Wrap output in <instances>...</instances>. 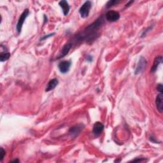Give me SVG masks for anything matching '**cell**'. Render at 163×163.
Listing matches in <instances>:
<instances>
[{
    "instance_id": "obj_13",
    "label": "cell",
    "mask_w": 163,
    "mask_h": 163,
    "mask_svg": "<svg viewBox=\"0 0 163 163\" xmlns=\"http://www.w3.org/2000/svg\"><path fill=\"white\" fill-rule=\"evenodd\" d=\"M162 62V56H157L155 59V60L154 61V64H152V66L151 68L150 72L151 73H154L156 72V70L159 66V64H161Z\"/></svg>"
},
{
    "instance_id": "obj_3",
    "label": "cell",
    "mask_w": 163,
    "mask_h": 163,
    "mask_svg": "<svg viewBox=\"0 0 163 163\" xmlns=\"http://www.w3.org/2000/svg\"><path fill=\"white\" fill-rule=\"evenodd\" d=\"M29 14V11L28 9H26L24 10V12L22 13V14L20 15V17L18 20L17 24L16 25V29H17L18 33H20L21 30H22V28H23V26L24 23V21L26 20V19L28 17V16Z\"/></svg>"
},
{
    "instance_id": "obj_14",
    "label": "cell",
    "mask_w": 163,
    "mask_h": 163,
    "mask_svg": "<svg viewBox=\"0 0 163 163\" xmlns=\"http://www.w3.org/2000/svg\"><path fill=\"white\" fill-rule=\"evenodd\" d=\"M10 56L11 54L9 52H2L0 55V61L2 62L6 61L10 57Z\"/></svg>"
},
{
    "instance_id": "obj_19",
    "label": "cell",
    "mask_w": 163,
    "mask_h": 163,
    "mask_svg": "<svg viewBox=\"0 0 163 163\" xmlns=\"http://www.w3.org/2000/svg\"><path fill=\"white\" fill-rule=\"evenodd\" d=\"M86 59H87V61H88V62H92V60H93V58H92V56H88L86 57Z\"/></svg>"
},
{
    "instance_id": "obj_18",
    "label": "cell",
    "mask_w": 163,
    "mask_h": 163,
    "mask_svg": "<svg viewBox=\"0 0 163 163\" xmlns=\"http://www.w3.org/2000/svg\"><path fill=\"white\" fill-rule=\"evenodd\" d=\"M54 34H55V33H52V34H50V35H45L44 36H43V37L42 38L40 39V40H44L48 38H49V37L52 36L54 35Z\"/></svg>"
},
{
    "instance_id": "obj_6",
    "label": "cell",
    "mask_w": 163,
    "mask_h": 163,
    "mask_svg": "<svg viewBox=\"0 0 163 163\" xmlns=\"http://www.w3.org/2000/svg\"><path fill=\"white\" fill-rule=\"evenodd\" d=\"M84 128V126L82 124L75 125V126L72 127L69 129V133L73 138H76L78 137V134L80 133L82 131Z\"/></svg>"
},
{
    "instance_id": "obj_9",
    "label": "cell",
    "mask_w": 163,
    "mask_h": 163,
    "mask_svg": "<svg viewBox=\"0 0 163 163\" xmlns=\"http://www.w3.org/2000/svg\"><path fill=\"white\" fill-rule=\"evenodd\" d=\"M155 104L157 109L160 113H162L163 111V95L162 93H160L157 96L155 100Z\"/></svg>"
},
{
    "instance_id": "obj_17",
    "label": "cell",
    "mask_w": 163,
    "mask_h": 163,
    "mask_svg": "<svg viewBox=\"0 0 163 163\" xmlns=\"http://www.w3.org/2000/svg\"><path fill=\"white\" fill-rule=\"evenodd\" d=\"M5 155V151L4 150V149L3 148H1V158H0V161H2Z\"/></svg>"
},
{
    "instance_id": "obj_7",
    "label": "cell",
    "mask_w": 163,
    "mask_h": 163,
    "mask_svg": "<svg viewBox=\"0 0 163 163\" xmlns=\"http://www.w3.org/2000/svg\"><path fill=\"white\" fill-rule=\"evenodd\" d=\"M72 65V62L69 61H63L58 64V68L61 73L64 74L69 72Z\"/></svg>"
},
{
    "instance_id": "obj_20",
    "label": "cell",
    "mask_w": 163,
    "mask_h": 163,
    "mask_svg": "<svg viewBox=\"0 0 163 163\" xmlns=\"http://www.w3.org/2000/svg\"><path fill=\"white\" fill-rule=\"evenodd\" d=\"M144 161V158H139V159H137L133 160L132 162H142V161Z\"/></svg>"
},
{
    "instance_id": "obj_12",
    "label": "cell",
    "mask_w": 163,
    "mask_h": 163,
    "mask_svg": "<svg viewBox=\"0 0 163 163\" xmlns=\"http://www.w3.org/2000/svg\"><path fill=\"white\" fill-rule=\"evenodd\" d=\"M58 84H59V81L57 78H53L49 82H48V83L46 87L45 91L48 92L54 89L57 86Z\"/></svg>"
},
{
    "instance_id": "obj_8",
    "label": "cell",
    "mask_w": 163,
    "mask_h": 163,
    "mask_svg": "<svg viewBox=\"0 0 163 163\" xmlns=\"http://www.w3.org/2000/svg\"><path fill=\"white\" fill-rule=\"evenodd\" d=\"M104 124L100 122H96L93 126V130H92V133L93 134L96 136V137H98L100 136L102 132L104 130Z\"/></svg>"
},
{
    "instance_id": "obj_21",
    "label": "cell",
    "mask_w": 163,
    "mask_h": 163,
    "mask_svg": "<svg viewBox=\"0 0 163 163\" xmlns=\"http://www.w3.org/2000/svg\"><path fill=\"white\" fill-rule=\"evenodd\" d=\"M149 140L151 141L152 142H153V143H157V140H155V138L154 137H150L149 138Z\"/></svg>"
},
{
    "instance_id": "obj_10",
    "label": "cell",
    "mask_w": 163,
    "mask_h": 163,
    "mask_svg": "<svg viewBox=\"0 0 163 163\" xmlns=\"http://www.w3.org/2000/svg\"><path fill=\"white\" fill-rule=\"evenodd\" d=\"M73 45L72 43H68L67 44L64 45V47H63L61 52V54L59 56V57H57V59H60L61 57H64L65 56H66L67 54L69 53L70 49H71Z\"/></svg>"
},
{
    "instance_id": "obj_1",
    "label": "cell",
    "mask_w": 163,
    "mask_h": 163,
    "mask_svg": "<svg viewBox=\"0 0 163 163\" xmlns=\"http://www.w3.org/2000/svg\"><path fill=\"white\" fill-rule=\"evenodd\" d=\"M105 23V19L103 16L96 20L93 23L88 26L84 30L82 34L78 35L77 36L78 41L85 40L87 42H92L94 41L97 36V31L101 28V27Z\"/></svg>"
},
{
    "instance_id": "obj_11",
    "label": "cell",
    "mask_w": 163,
    "mask_h": 163,
    "mask_svg": "<svg viewBox=\"0 0 163 163\" xmlns=\"http://www.w3.org/2000/svg\"><path fill=\"white\" fill-rule=\"evenodd\" d=\"M59 6H60V7L62 8L64 15L65 16H66L69 14V9H70L68 3L66 1H65V0H62V1L59 2Z\"/></svg>"
},
{
    "instance_id": "obj_5",
    "label": "cell",
    "mask_w": 163,
    "mask_h": 163,
    "mask_svg": "<svg viewBox=\"0 0 163 163\" xmlns=\"http://www.w3.org/2000/svg\"><path fill=\"white\" fill-rule=\"evenodd\" d=\"M106 19L110 23H114L120 19V14L114 10H110L105 14Z\"/></svg>"
},
{
    "instance_id": "obj_2",
    "label": "cell",
    "mask_w": 163,
    "mask_h": 163,
    "mask_svg": "<svg viewBox=\"0 0 163 163\" xmlns=\"http://www.w3.org/2000/svg\"><path fill=\"white\" fill-rule=\"evenodd\" d=\"M92 7V3L90 1L85 2L79 9V13L82 18H86L89 16L90 10Z\"/></svg>"
},
{
    "instance_id": "obj_15",
    "label": "cell",
    "mask_w": 163,
    "mask_h": 163,
    "mask_svg": "<svg viewBox=\"0 0 163 163\" xmlns=\"http://www.w3.org/2000/svg\"><path fill=\"white\" fill-rule=\"evenodd\" d=\"M119 2H120V1H117V0H110L106 3V8H109L116 4H118Z\"/></svg>"
},
{
    "instance_id": "obj_16",
    "label": "cell",
    "mask_w": 163,
    "mask_h": 163,
    "mask_svg": "<svg viewBox=\"0 0 163 163\" xmlns=\"http://www.w3.org/2000/svg\"><path fill=\"white\" fill-rule=\"evenodd\" d=\"M157 89L159 92H160V93H162V92H163V86H162V85L161 84L157 85Z\"/></svg>"
},
{
    "instance_id": "obj_4",
    "label": "cell",
    "mask_w": 163,
    "mask_h": 163,
    "mask_svg": "<svg viewBox=\"0 0 163 163\" xmlns=\"http://www.w3.org/2000/svg\"><path fill=\"white\" fill-rule=\"evenodd\" d=\"M146 64H147V61L146 60V59L143 57H140L138 61V63L137 64V66L135 69L134 74L139 75L141 73H142L145 70L146 66Z\"/></svg>"
}]
</instances>
